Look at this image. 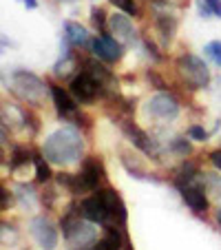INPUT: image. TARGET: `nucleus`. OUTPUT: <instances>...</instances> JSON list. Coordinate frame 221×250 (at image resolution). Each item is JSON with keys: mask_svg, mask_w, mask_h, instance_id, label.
Wrapping results in <instances>:
<instances>
[{"mask_svg": "<svg viewBox=\"0 0 221 250\" xmlns=\"http://www.w3.org/2000/svg\"><path fill=\"white\" fill-rule=\"evenodd\" d=\"M80 212L84 219L104 228L126 226V206L120 193L111 186H100L98 190L89 193V197L80 202Z\"/></svg>", "mask_w": 221, "mask_h": 250, "instance_id": "obj_1", "label": "nucleus"}, {"mask_svg": "<svg viewBox=\"0 0 221 250\" xmlns=\"http://www.w3.org/2000/svg\"><path fill=\"white\" fill-rule=\"evenodd\" d=\"M42 155L56 166H73L84 157V137L76 126H60L44 137Z\"/></svg>", "mask_w": 221, "mask_h": 250, "instance_id": "obj_2", "label": "nucleus"}, {"mask_svg": "<svg viewBox=\"0 0 221 250\" xmlns=\"http://www.w3.org/2000/svg\"><path fill=\"white\" fill-rule=\"evenodd\" d=\"M62 239L69 250H86L98 241V224L82 217L80 204H71L60 219Z\"/></svg>", "mask_w": 221, "mask_h": 250, "instance_id": "obj_3", "label": "nucleus"}, {"mask_svg": "<svg viewBox=\"0 0 221 250\" xmlns=\"http://www.w3.org/2000/svg\"><path fill=\"white\" fill-rule=\"evenodd\" d=\"M9 91L20 102L29 104V106H42L49 86L42 78H38L36 73H31V71L16 69L9 76Z\"/></svg>", "mask_w": 221, "mask_h": 250, "instance_id": "obj_4", "label": "nucleus"}, {"mask_svg": "<svg viewBox=\"0 0 221 250\" xmlns=\"http://www.w3.org/2000/svg\"><path fill=\"white\" fill-rule=\"evenodd\" d=\"M175 71L177 76L181 78V82L188 86L190 91H203L210 86L212 76H210V69L208 64L203 62V58L195 56V53L183 51L177 56L175 60Z\"/></svg>", "mask_w": 221, "mask_h": 250, "instance_id": "obj_5", "label": "nucleus"}, {"mask_svg": "<svg viewBox=\"0 0 221 250\" xmlns=\"http://www.w3.org/2000/svg\"><path fill=\"white\" fill-rule=\"evenodd\" d=\"M144 111L153 122L168 124L179 118V111L181 109H179V102L175 100V95H170L168 91H160V93H155L153 98H148Z\"/></svg>", "mask_w": 221, "mask_h": 250, "instance_id": "obj_6", "label": "nucleus"}, {"mask_svg": "<svg viewBox=\"0 0 221 250\" xmlns=\"http://www.w3.org/2000/svg\"><path fill=\"white\" fill-rule=\"evenodd\" d=\"M69 91L80 104H93L98 98H104V89L98 84V80H95L91 73H86L84 69L78 71L76 76L69 80Z\"/></svg>", "mask_w": 221, "mask_h": 250, "instance_id": "obj_7", "label": "nucleus"}, {"mask_svg": "<svg viewBox=\"0 0 221 250\" xmlns=\"http://www.w3.org/2000/svg\"><path fill=\"white\" fill-rule=\"evenodd\" d=\"M91 53H93L98 60H102L104 64H115L124 58V44L118 38H113L111 33H100L93 36L89 44Z\"/></svg>", "mask_w": 221, "mask_h": 250, "instance_id": "obj_8", "label": "nucleus"}, {"mask_svg": "<svg viewBox=\"0 0 221 250\" xmlns=\"http://www.w3.org/2000/svg\"><path fill=\"white\" fill-rule=\"evenodd\" d=\"M29 232H31L33 241L38 244V248L56 250L58 239H60V232H58V226L47 217V215H36V217L29 222Z\"/></svg>", "mask_w": 221, "mask_h": 250, "instance_id": "obj_9", "label": "nucleus"}, {"mask_svg": "<svg viewBox=\"0 0 221 250\" xmlns=\"http://www.w3.org/2000/svg\"><path fill=\"white\" fill-rule=\"evenodd\" d=\"M49 93H51V100H53V104H56V111L62 120H66V122H71V124L80 122L82 113H80V106H78L80 102L71 95V91L62 89L60 84H49Z\"/></svg>", "mask_w": 221, "mask_h": 250, "instance_id": "obj_10", "label": "nucleus"}, {"mask_svg": "<svg viewBox=\"0 0 221 250\" xmlns=\"http://www.w3.org/2000/svg\"><path fill=\"white\" fill-rule=\"evenodd\" d=\"M177 190H179V195H181L183 204L193 212H197V215H206L208 212V208H210V197H208L206 188H203V184H201V175H199L197 180L188 182V184H179Z\"/></svg>", "mask_w": 221, "mask_h": 250, "instance_id": "obj_11", "label": "nucleus"}, {"mask_svg": "<svg viewBox=\"0 0 221 250\" xmlns=\"http://www.w3.org/2000/svg\"><path fill=\"white\" fill-rule=\"evenodd\" d=\"M120 126H122L124 135L131 140V144L137 148V151H141L146 157H151V160H157V157H160V146H157V142L153 140L146 131H141L135 122H131V120H122Z\"/></svg>", "mask_w": 221, "mask_h": 250, "instance_id": "obj_12", "label": "nucleus"}, {"mask_svg": "<svg viewBox=\"0 0 221 250\" xmlns=\"http://www.w3.org/2000/svg\"><path fill=\"white\" fill-rule=\"evenodd\" d=\"M108 31L122 44H126V47H131V44H135L140 40V33H137L135 24H133V20L124 11H115V14L108 16Z\"/></svg>", "mask_w": 221, "mask_h": 250, "instance_id": "obj_13", "label": "nucleus"}, {"mask_svg": "<svg viewBox=\"0 0 221 250\" xmlns=\"http://www.w3.org/2000/svg\"><path fill=\"white\" fill-rule=\"evenodd\" d=\"M80 177L84 182V186L89 188V193L98 190L102 186L104 177H106V170L100 157H84L82 160V168H80Z\"/></svg>", "mask_w": 221, "mask_h": 250, "instance_id": "obj_14", "label": "nucleus"}, {"mask_svg": "<svg viewBox=\"0 0 221 250\" xmlns=\"http://www.w3.org/2000/svg\"><path fill=\"white\" fill-rule=\"evenodd\" d=\"M82 69L98 80V84L104 89V98H108L111 93H115V76L104 66L102 60H98V58L93 56V58H89V60L82 62Z\"/></svg>", "mask_w": 221, "mask_h": 250, "instance_id": "obj_15", "label": "nucleus"}, {"mask_svg": "<svg viewBox=\"0 0 221 250\" xmlns=\"http://www.w3.org/2000/svg\"><path fill=\"white\" fill-rule=\"evenodd\" d=\"M177 18L170 11H155V31L164 47H170L175 33H177Z\"/></svg>", "mask_w": 221, "mask_h": 250, "instance_id": "obj_16", "label": "nucleus"}, {"mask_svg": "<svg viewBox=\"0 0 221 250\" xmlns=\"http://www.w3.org/2000/svg\"><path fill=\"white\" fill-rule=\"evenodd\" d=\"M66 44H71L73 49H84L91 44V36L86 31V27H82L76 20H66L64 22V36H62Z\"/></svg>", "mask_w": 221, "mask_h": 250, "instance_id": "obj_17", "label": "nucleus"}, {"mask_svg": "<svg viewBox=\"0 0 221 250\" xmlns=\"http://www.w3.org/2000/svg\"><path fill=\"white\" fill-rule=\"evenodd\" d=\"M62 44H64V49H62V56L60 60L53 64V76L56 78H62V80H66V78H73V71L78 69V60L73 58V53H71V44H66L64 40H62Z\"/></svg>", "mask_w": 221, "mask_h": 250, "instance_id": "obj_18", "label": "nucleus"}, {"mask_svg": "<svg viewBox=\"0 0 221 250\" xmlns=\"http://www.w3.org/2000/svg\"><path fill=\"white\" fill-rule=\"evenodd\" d=\"M122 230L124 228H120V226L106 228V235H104L102 239H98L86 250H124L126 246H124V232Z\"/></svg>", "mask_w": 221, "mask_h": 250, "instance_id": "obj_19", "label": "nucleus"}, {"mask_svg": "<svg viewBox=\"0 0 221 250\" xmlns=\"http://www.w3.org/2000/svg\"><path fill=\"white\" fill-rule=\"evenodd\" d=\"M199 175H201V168H199L197 162L193 160H183L181 164L175 168V175H173V184L179 186V184H188V182L197 180Z\"/></svg>", "mask_w": 221, "mask_h": 250, "instance_id": "obj_20", "label": "nucleus"}, {"mask_svg": "<svg viewBox=\"0 0 221 250\" xmlns=\"http://www.w3.org/2000/svg\"><path fill=\"white\" fill-rule=\"evenodd\" d=\"M56 182H58V186L66 188L71 195H76V197H78V195H86V193H89V188L84 186L80 173H78V175H71V173H66V170H60V173L56 175Z\"/></svg>", "mask_w": 221, "mask_h": 250, "instance_id": "obj_21", "label": "nucleus"}, {"mask_svg": "<svg viewBox=\"0 0 221 250\" xmlns=\"http://www.w3.org/2000/svg\"><path fill=\"white\" fill-rule=\"evenodd\" d=\"M33 164V153L29 151L27 146H14L9 155V170L11 173H18V170L27 168V166Z\"/></svg>", "mask_w": 221, "mask_h": 250, "instance_id": "obj_22", "label": "nucleus"}, {"mask_svg": "<svg viewBox=\"0 0 221 250\" xmlns=\"http://www.w3.org/2000/svg\"><path fill=\"white\" fill-rule=\"evenodd\" d=\"M122 166L124 170H126L131 177H135V180H141V182H153V184H160V180H157L155 175H148L144 168H141L137 162H131V157L126 155V153H122Z\"/></svg>", "mask_w": 221, "mask_h": 250, "instance_id": "obj_23", "label": "nucleus"}, {"mask_svg": "<svg viewBox=\"0 0 221 250\" xmlns=\"http://www.w3.org/2000/svg\"><path fill=\"white\" fill-rule=\"evenodd\" d=\"M49 164H51V162L42 155V151L33 153V168H36V182H38V184H49V182H51L53 175H51Z\"/></svg>", "mask_w": 221, "mask_h": 250, "instance_id": "obj_24", "label": "nucleus"}, {"mask_svg": "<svg viewBox=\"0 0 221 250\" xmlns=\"http://www.w3.org/2000/svg\"><path fill=\"white\" fill-rule=\"evenodd\" d=\"M201 184L206 188L208 197L210 199H221V175L217 173H201Z\"/></svg>", "mask_w": 221, "mask_h": 250, "instance_id": "obj_25", "label": "nucleus"}, {"mask_svg": "<svg viewBox=\"0 0 221 250\" xmlns=\"http://www.w3.org/2000/svg\"><path fill=\"white\" fill-rule=\"evenodd\" d=\"M168 146H170V153H175L177 157H183V160L193 153V144L186 137H173Z\"/></svg>", "mask_w": 221, "mask_h": 250, "instance_id": "obj_26", "label": "nucleus"}, {"mask_svg": "<svg viewBox=\"0 0 221 250\" xmlns=\"http://www.w3.org/2000/svg\"><path fill=\"white\" fill-rule=\"evenodd\" d=\"M91 24L98 29V33H108V16L100 7H91Z\"/></svg>", "mask_w": 221, "mask_h": 250, "instance_id": "obj_27", "label": "nucleus"}, {"mask_svg": "<svg viewBox=\"0 0 221 250\" xmlns=\"http://www.w3.org/2000/svg\"><path fill=\"white\" fill-rule=\"evenodd\" d=\"M203 53L221 69V40H210V42L203 47Z\"/></svg>", "mask_w": 221, "mask_h": 250, "instance_id": "obj_28", "label": "nucleus"}, {"mask_svg": "<svg viewBox=\"0 0 221 250\" xmlns=\"http://www.w3.org/2000/svg\"><path fill=\"white\" fill-rule=\"evenodd\" d=\"M108 2H111L115 9L124 11V14H128V16H137V14H140V7H137L135 0H108Z\"/></svg>", "mask_w": 221, "mask_h": 250, "instance_id": "obj_29", "label": "nucleus"}, {"mask_svg": "<svg viewBox=\"0 0 221 250\" xmlns=\"http://www.w3.org/2000/svg\"><path fill=\"white\" fill-rule=\"evenodd\" d=\"M16 193H18L16 197H18L24 206H31V202L36 199V193H33V188L29 184H20L18 188H16Z\"/></svg>", "mask_w": 221, "mask_h": 250, "instance_id": "obj_30", "label": "nucleus"}, {"mask_svg": "<svg viewBox=\"0 0 221 250\" xmlns=\"http://www.w3.org/2000/svg\"><path fill=\"white\" fill-rule=\"evenodd\" d=\"M188 137H190L193 142H208L210 133H208L203 126H199V124H193V126L188 128Z\"/></svg>", "mask_w": 221, "mask_h": 250, "instance_id": "obj_31", "label": "nucleus"}, {"mask_svg": "<svg viewBox=\"0 0 221 250\" xmlns=\"http://www.w3.org/2000/svg\"><path fill=\"white\" fill-rule=\"evenodd\" d=\"M195 5H197V14L201 16L203 20H210L212 16H215V14H212V9H210V7H208V2H206V0H195Z\"/></svg>", "mask_w": 221, "mask_h": 250, "instance_id": "obj_32", "label": "nucleus"}, {"mask_svg": "<svg viewBox=\"0 0 221 250\" xmlns=\"http://www.w3.org/2000/svg\"><path fill=\"white\" fill-rule=\"evenodd\" d=\"M141 44H144V49H146V51H148V56H151L153 60H161V56H160V53H157V47H155V44H153L148 38H144V40H141Z\"/></svg>", "mask_w": 221, "mask_h": 250, "instance_id": "obj_33", "label": "nucleus"}, {"mask_svg": "<svg viewBox=\"0 0 221 250\" xmlns=\"http://www.w3.org/2000/svg\"><path fill=\"white\" fill-rule=\"evenodd\" d=\"M208 160H210V164L221 173V148H215V151L208 155Z\"/></svg>", "mask_w": 221, "mask_h": 250, "instance_id": "obj_34", "label": "nucleus"}, {"mask_svg": "<svg viewBox=\"0 0 221 250\" xmlns=\"http://www.w3.org/2000/svg\"><path fill=\"white\" fill-rule=\"evenodd\" d=\"M11 204H14V193H9L7 188H2V204H0V208H2V210H7Z\"/></svg>", "mask_w": 221, "mask_h": 250, "instance_id": "obj_35", "label": "nucleus"}, {"mask_svg": "<svg viewBox=\"0 0 221 250\" xmlns=\"http://www.w3.org/2000/svg\"><path fill=\"white\" fill-rule=\"evenodd\" d=\"M208 7L212 9V14L217 16V18H221V0H206Z\"/></svg>", "mask_w": 221, "mask_h": 250, "instance_id": "obj_36", "label": "nucleus"}, {"mask_svg": "<svg viewBox=\"0 0 221 250\" xmlns=\"http://www.w3.org/2000/svg\"><path fill=\"white\" fill-rule=\"evenodd\" d=\"M148 80H151L153 84L157 86V89H161V91L166 89V84H164V82H161V78H157V76H155V71H148Z\"/></svg>", "mask_w": 221, "mask_h": 250, "instance_id": "obj_37", "label": "nucleus"}, {"mask_svg": "<svg viewBox=\"0 0 221 250\" xmlns=\"http://www.w3.org/2000/svg\"><path fill=\"white\" fill-rule=\"evenodd\" d=\"M18 2L24 5L27 9H36V7H38V0H18Z\"/></svg>", "mask_w": 221, "mask_h": 250, "instance_id": "obj_38", "label": "nucleus"}, {"mask_svg": "<svg viewBox=\"0 0 221 250\" xmlns=\"http://www.w3.org/2000/svg\"><path fill=\"white\" fill-rule=\"evenodd\" d=\"M217 93H219V98H221V76L217 78Z\"/></svg>", "mask_w": 221, "mask_h": 250, "instance_id": "obj_39", "label": "nucleus"}, {"mask_svg": "<svg viewBox=\"0 0 221 250\" xmlns=\"http://www.w3.org/2000/svg\"><path fill=\"white\" fill-rule=\"evenodd\" d=\"M217 224L221 226V208H219V212H217Z\"/></svg>", "mask_w": 221, "mask_h": 250, "instance_id": "obj_40", "label": "nucleus"}, {"mask_svg": "<svg viewBox=\"0 0 221 250\" xmlns=\"http://www.w3.org/2000/svg\"><path fill=\"white\" fill-rule=\"evenodd\" d=\"M58 2H73V0H58Z\"/></svg>", "mask_w": 221, "mask_h": 250, "instance_id": "obj_41", "label": "nucleus"}]
</instances>
